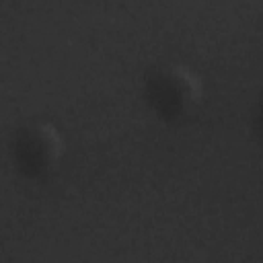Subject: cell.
Listing matches in <instances>:
<instances>
[{"mask_svg": "<svg viewBox=\"0 0 263 263\" xmlns=\"http://www.w3.org/2000/svg\"><path fill=\"white\" fill-rule=\"evenodd\" d=\"M144 88L148 105L164 119L187 115L203 95L199 76L183 64H160L152 68Z\"/></svg>", "mask_w": 263, "mask_h": 263, "instance_id": "6da1fadb", "label": "cell"}, {"mask_svg": "<svg viewBox=\"0 0 263 263\" xmlns=\"http://www.w3.org/2000/svg\"><path fill=\"white\" fill-rule=\"evenodd\" d=\"M8 152L18 173L39 179L58 166L64 152V142L51 123L31 119L12 129Z\"/></svg>", "mask_w": 263, "mask_h": 263, "instance_id": "7a4b0ae2", "label": "cell"}]
</instances>
